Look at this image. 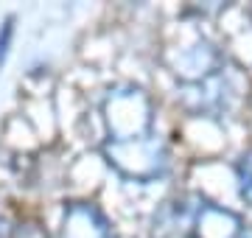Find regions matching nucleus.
<instances>
[{"label": "nucleus", "instance_id": "1", "mask_svg": "<svg viewBox=\"0 0 252 238\" xmlns=\"http://www.w3.org/2000/svg\"><path fill=\"white\" fill-rule=\"evenodd\" d=\"M238 179H241V196L252 205V151H247L238 163Z\"/></svg>", "mask_w": 252, "mask_h": 238}, {"label": "nucleus", "instance_id": "2", "mask_svg": "<svg viewBox=\"0 0 252 238\" xmlns=\"http://www.w3.org/2000/svg\"><path fill=\"white\" fill-rule=\"evenodd\" d=\"M9 42H11V20H6L3 31H0V64H3L6 54H9Z\"/></svg>", "mask_w": 252, "mask_h": 238}, {"label": "nucleus", "instance_id": "3", "mask_svg": "<svg viewBox=\"0 0 252 238\" xmlns=\"http://www.w3.org/2000/svg\"><path fill=\"white\" fill-rule=\"evenodd\" d=\"M238 238H252V233H247V230H241V236Z\"/></svg>", "mask_w": 252, "mask_h": 238}]
</instances>
